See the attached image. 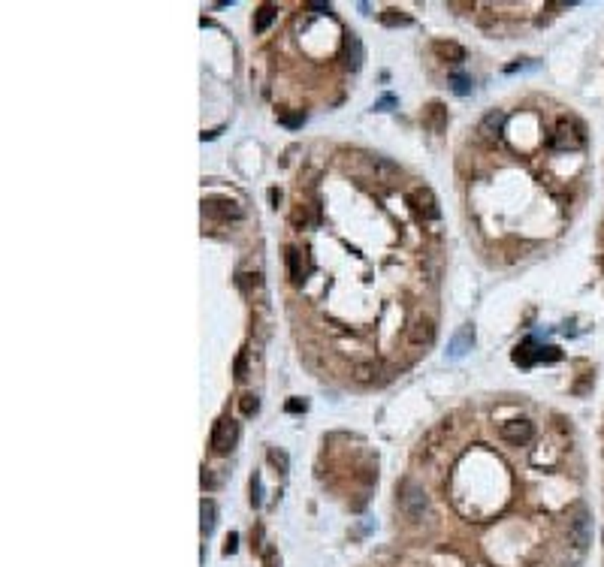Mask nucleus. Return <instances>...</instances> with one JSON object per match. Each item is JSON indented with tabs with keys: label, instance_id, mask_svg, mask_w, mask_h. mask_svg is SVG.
Masks as SVG:
<instances>
[{
	"label": "nucleus",
	"instance_id": "1",
	"mask_svg": "<svg viewBox=\"0 0 604 567\" xmlns=\"http://www.w3.org/2000/svg\"><path fill=\"white\" fill-rule=\"evenodd\" d=\"M399 510L408 516L411 522H423V516L429 513V495L423 486L414 480H405L399 486Z\"/></svg>",
	"mask_w": 604,
	"mask_h": 567
},
{
	"label": "nucleus",
	"instance_id": "2",
	"mask_svg": "<svg viewBox=\"0 0 604 567\" xmlns=\"http://www.w3.org/2000/svg\"><path fill=\"white\" fill-rule=\"evenodd\" d=\"M550 142H553V148H559V151H574V148H580L586 142V133L574 118H559L556 127H553Z\"/></svg>",
	"mask_w": 604,
	"mask_h": 567
},
{
	"label": "nucleus",
	"instance_id": "3",
	"mask_svg": "<svg viewBox=\"0 0 604 567\" xmlns=\"http://www.w3.org/2000/svg\"><path fill=\"white\" fill-rule=\"evenodd\" d=\"M568 543L574 546V552H586L592 543V519L583 507L574 510V516L568 519Z\"/></svg>",
	"mask_w": 604,
	"mask_h": 567
},
{
	"label": "nucleus",
	"instance_id": "4",
	"mask_svg": "<svg viewBox=\"0 0 604 567\" xmlns=\"http://www.w3.org/2000/svg\"><path fill=\"white\" fill-rule=\"evenodd\" d=\"M236 440H239V422L230 420V416H221L212 429V449L218 456H227V453H233Z\"/></svg>",
	"mask_w": 604,
	"mask_h": 567
},
{
	"label": "nucleus",
	"instance_id": "5",
	"mask_svg": "<svg viewBox=\"0 0 604 567\" xmlns=\"http://www.w3.org/2000/svg\"><path fill=\"white\" fill-rule=\"evenodd\" d=\"M408 205H411V212L417 214V218H423V221H435L438 214H441V208H438V199H435V194L429 187H414V190H408Z\"/></svg>",
	"mask_w": 604,
	"mask_h": 567
},
{
	"label": "nucleus",
	"instance_id": "6",
	"mask_svg": "<svg viewBox=\"0 0 604 567\" xmlns=\"http://www.w3.org/2000/svg\"><path fill=\"white\" fill-rule=\"evenodd\" d=\"M203 208H205V214L214 218V221H239L242 218V205H239L236 199H230V196H212V199H205L203 203Z\"/></svg>",
	"mask_w": 604,
	"mask_h": 567
},
{
	"label": "nucleus",
	"instance_id": "7",
	"mask_svg": "<svg viewBox=\"0 0 604 567\" xmlns=\"http://www.w3.org/2000/svg\"><path fill=\"white\" fill-rule=\"evenodd\" d=\"M405 338H408V344L414 347H429L435 338V323L429 320V317H414V320L408 323V329H405Z\"/></svg>",
	"mask_w": 604,
	"mask_h": 567
},
{
	"label": "nucleus",
	"instance_id": "8",
	"mask_svg": "<svg viewBox=\"0 0 604 567\" xmlns=\"http://www.w3.org/2000/svg\"><path fill=\"white\" fill-rule=\"evenodd\" d=\"M499 435L508 440V444H514V447H523V444H529L532 440V435H535V425L529 422V420H508V422H502V429H499Z\"/></svg>",
	"mask_w": 604,
	"mask_h": 567
},
{
	"label": "nucleus",
	"instance_id": "9",
	"mask_svg": "<svg viewBox=\"0 0 604 567\" xmlns=\"http://www.w3.org/2000/svg\"><path fill=\"white\" fill-rule=\"evenodd\" d=\"M471 344H475V326H459L457 335H453L448 344V356L450 360H459V356H466L471 350Z\"/></svg>",
	"mask_w": 604,
	"mask_h": 567
},
{
	"label": "nucleus",
	"instance_id": "10",
	"mask_svg": "<svg viewBox=\"0 0 604 567\" xmlns=\"http://www.w3.org/2000/svg\"><path fill=\"white\" fill-rule=\"evenodd\" d=\"M423 127L429 133H441L444 127H448V109H444L438 100H432V103L423 109Z\"/></svg>",
	"mask_w": 604,
	"mask_h": 567
},
{
	"label": "nucleus",
	"instance_id": "11",
	"mask_svg": "<svg viewBox=\"0 0 604 567\" xmlns=\"http://www.w3.org/2000/svg\"><path fill=\"white\" fill-rule=\"evenodd\" d=\"M363 57H366V52H363V39L357 37V33H347V39H345V64H347V70H360Z\"/></svg>",
	"mask_w": 604,
	"mask_h": 567
},
{
	"label": "nucleus",
	"instance_id": "12",
	"mask_svg": "<svg viewBox=\"0 0 604 567\" xmlns=\"http://www.w3.org/2000/svg\"><path fill=\"white\" fill-rule=\"evenodd\" d=\"M432 52L441 57V61H450V64L466 61V48H462L459 43H453V39H435V43H432Z\"/></svg>",
	"mask_w": 604,
	"mask_h": 567
},
{
	"label": "nucleus",
	"instance_id": "13",
	"mask_svg": "<svg viewBox=\"0 0 604 567\" xmlns=\"http://www.w3.org/2000/svg\"><path fill=\"white\" fill-rule=\"evenodd\" d=\"M502 127H504V112H490V115H484L477 133H481L486 142H495V139L502 136Z\"/></svg>",
	"mask_w": 604,
	"mask_h": 567
},
{
	"label": "nucleus",
	"instance_id": "14",
	"mask_svg": "<svg viewBox=\"0 0 604 567\" xmlns=\"http://www.w3.org/2000/svg\"><path fill=\"white\" fill-rule=\"evenodd\" d=\"M200 528H203V535L209 537L212 531H214V522H218V504L212 501V498H203V504H200Z\"/></svg>",
	"mask_w": 604,
	"mask_h": 567
},
{
	"label": "nucleus",
	"instance_id": "15",
	"mask_svg": "<svg viewBox=\"0 0 604 567\" xmlns=\"http://www.w3.org/2000/svg\"><path fill=\"white\" fill-rule=\"evenodd\" d=\"M538 350H541V347L535 344V338H526L523 344L514 350V362H517V365H532V362H538Z\"/></svg>",
	"mask_w": 604,
	"mask_h": 567
},
{
	"label": "nucleus",
	"instance_id": "16",
	"mask_svg": "<svg viewBox=\"0 0 604 567\" xmlns=\"http://www.w3.org/2000/svg\"><path fill=\"white\" fill-rule=\"evenodd\" d=\"M287 272H291V281L293 284H302L305 278V269H302V254L296 251V248H287Z\"/></svg>",
	"mask_w": 604,
	"mask_h": 567
},
{
	"label": "nucleus",
	"instance_id": "17",
	"mask_svg": "<svg viewBox=\"0 0 604 567\" xmlns=\"http://www.w3.org/2000/svg\"><path fill=\"white\" fill-rule=\"evenodd\" d=\"M275 15H278V10H275V6H272V3H263L260 10H257V15H254V30H257V33H263V30H266L272 21H275Z\"/></svg>",
	"mask_w": 604,
	"mask_h": 567
},
{
	"label": "nucleus",
	"instance_id": "18",
	"mask_svg": "<svg viewBox=\"0 0 604 567\" xmlns=\"http://www.w3.org/2000/svg\"><path fill=\"white\" fill-rule=\"evenodd\" d=\"M378 371H381L378 362H357V365H354V380H357V383H372V380L378 378Z\"/></svg>",
	"mask_w": 604,
	"mask_h": 567
},
{
	"label": "nucleus",
	"instance_id": "19",
	"mask_svg": "<svg viewBox=\"0 0 604 567\" xmlns=\"http://www.w3.org/2000/svg\"><path fill=\"white\" fill-rule=\"evenodd\" d=\"M381 21H384L387 28H393V24H408L411 19H408V15H402L399 10H384V15H381Z\"/></svg>",
	"mask_w": 604,
	"mask_h": 567
},
{
	"label": "nucleus",
	"instance_id": "20",
	"mask_svg": "<svg viewBox=\"0 0 604 567\" xmlns=\"http://www.w3.org/2000/svg\"><path fill=\"white\" fill-rule=\"evenodd\" d=\"M239 407H242V413H245V416H251V413H257V411H260V398L248 393V396H242V402H239Z\"/></svg>",
	"mask_w": 604,
	"mask_h": 567
},
{
	"label": "nucleus",
	"instance_id": "21",
	"mask_svg": "<svg viewBox=\"0 0 604 567\" xmlns=\"http://www.w3.org/2000/svg\"><path fill=\"white\" fill-rule=\"evenodd\" d=\"M278 121L284 124V127H302L305 115H302V112H293V115H291V112H281V115H278Z\"/></svg>",
	"mask_w": 604,
	"mask_h": 567
},
{
	"label": "nucleus",
	"instance_id": "22",
	"mask_svg": "<svg viewBox=\"0 0 604 567\" xmlns=\"http://www.w3.org/2000/svg\"><path fill=\"white\" fill-rule=\"evenodd\" d=\"M559 356L562 353H559L556 347H541V350H538V362H556Z\"/></svg>",
	"mask_w": 604,
	"mask_h": 567
},
{
	"label": "nucleus",
	"instance_id": "23",
	"mask_svg": "<svg viewBox=\"0 0 604 567\" xmlns=\"http://www.w3.org/2000/svg\"><path fill=\"white\" fill-rule=\"evenodd\" d=\"M453 91H457V94H468V91H471V79L468 76H453Z\"/></svg>",
	"mask_w": 604,
	"mask_h": 567
},
{
	"label": "nucleus",
	"instance_id": "24",
	"mask_svg": "<svg viewBox=\"0 0 604 567\" xmlns=\"http://www.w3.org/2000/svg\"><path fill=\"white\" fill-rule=\"evenodd\" d=\"M245 371H248V362H245V353H239V356H236V378H239V380H245V378H248V374H245Z\"/></svg>",
	"mask_w": 604,
	"mask_h": 567
},
{
	"label": "nucleus",
	"instance_id": "25",
	"mask_svg": "<svg viewBox=\"0 0 604 567\" xmlns=\"http://www.w3.org/2000/svg\"><path fill=\"white\" fill-rule=\"evenodd\" d=\"M269 458H272V462H275V465H278V468H281V471H284V468H287V456H284V453H278V449H269Z\"/></svg>",
	"mask_w": 604,
	"mask_h": 567
},
{
	"label": "nucleus",
	"instance_id": "26",
	"mask_svg": "<svg viewBox=\"0 0 604 567\" xmlns=\"http://www.w3.org/2000/svg\"><path fill=\"white\" fill-rule=\"evenodd\" d=\"M236 546H239V535H230V537H227V543H224V555H233V552H236Z\"/></svg>",
	"mask_w": 604,
	"mask_h": 567
},
{
	"label": "nucleus",
	"instance_id": "27",
	"mask_svg": "<svg viewBox=\"0 0 604 567\" xmlns=\"http://www.w3.org/2000/svg\"><path fill=\"white\" fill-rule=\"evenodd\" d=\"M287 411H293V413H296V411H305V402H291V405H287Z\"/></svg>",
	"mask_w": 604,
	"mask_h": 567
},
{
	"label": "nucleus",
	"instance_id": "28",
	"mask_svg": "<svg viewBox=\"0 0 604 567\" xmlns=\"http://www.w3.org/2000/svg\"><path fill=\"white\" fill-rule=\"evenodd\" d=\"M387 106H393V97H384V100H381V103L375 106V109H387Z\"/></svg>",
	"mask_w": 604,
	"mask_h": 567
}]
</instances>
